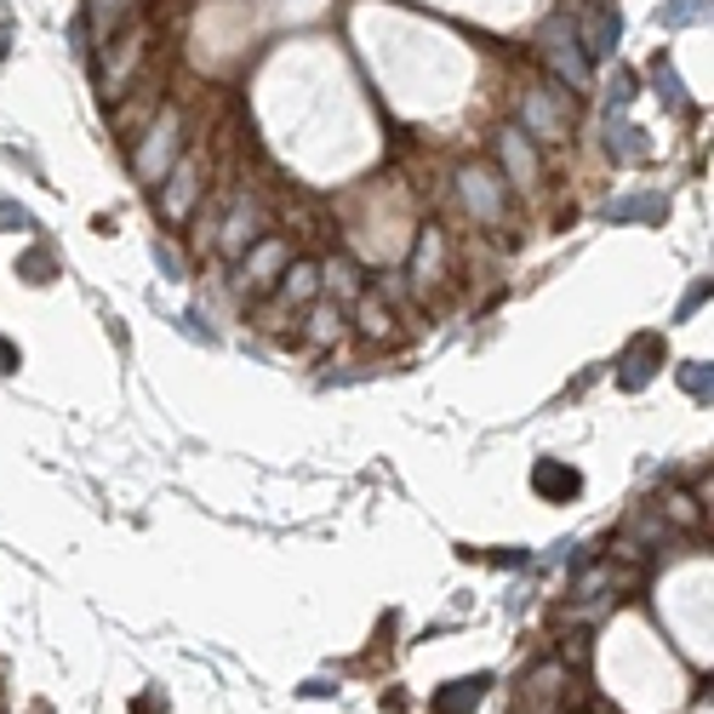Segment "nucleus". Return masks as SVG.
I'll return each instance as SVG.
<instances>
[{
  "mask_svg": "<svg viewBox=\"0 0 714 714\" xmlns=\"http://www.w3.org/2000/svg\"><path fill=\"white\" fill-rule=\"evenodd\" d=\"M538 52H543V63L554 69V81H566L572 92H589V86H595V58L583 52V40H577V30H572L566 17H554L549 30H543Z\"/></svg>",
  "mask_w": 714,
  "mask_h": 714,
  "instance_id": "f257e3e1",
  "label": "nucleus"
},
{
  "mask_svg": "<svg viewBox=\"0 0 714 714\" xmlns=\"http://www.w3.org/2000/svg\"><path fill=\"white\" fill-rule=\"evenodd\" d=\"M177 155H184V115H177V109H161V120L149 126L143 143L132 149V172L143 177V184H161Z\"/></svg>",
  "mask_w": 714,
  "mask_h": 714,
  "instance_id": "f03ea898",
  "label": "nucleus"
},
{
  "mask_svg": "<svg viewBox=\"0 0 714 714\" xmlns=\"http://www.w3.org/2000/svg\"><path fill=\"white\" fill-rule=\"evenodd\" d=\"M566 686H572L566 663H560V657H538L526 669L520 692H515V714H566Z\"/></svg>",
  "mask_w": 714,
  "mask_h": 714,
  "instance_id": "7ed1b4c3",
  "label": "nucleus"
},
{
  "mask_svg": "<svg viewBox=\"0 0 714 714\" xmlns=\"http://www.w3.org/2000/svg\"><path fill=\"white\" fill-rule=\"evenodd\" d=\"M406 280H412V292L429 303L446 280H452V235L441 223H423V235L412 246V269H406Z\"/></svg>",
  "mask_w": 714,
  "mask_h": 714,
  "instance_id": "20e7f679",
  "label": "nucleus"
},
{
  "mask_svg": "<svg viewBox=\"0 0 714 714\" xmlns=\"http://www.w3.org/2000/svg\"><path fill=\"white\" fill-rule=\"evenodd\" d=\"M161 195H155V207H161V223H189V212H195V200H200V189H207V172H200V155H189V149H184V155H177L172 161V172L161 177V184H155Z\"/></svg>",
  "mask_w": 714,
  "mask_h": 714,
  "instance_id": "39448f33",
  "label": "nucleus"
},
{
  "mask_svg": "<svg viewBox=\"0 0 714 714\" xmlns=\"http://www.w3.org/2000/svg\"><path fill=\"white\" fill-rule=\"evenodd\" d=\"M457 195H464L469 218L487 223V229H498L508 218V184L492 166H457Z\"/></svg>",
  "mask_w": 714,
  "mask_h": 714,
  "instance_id": "423d86ee",
  "label": "nucleus"
},
{
  "mask_svg": "<svg viewBox=\"0 0 714 714\" xmlns=\"http://www.w3.org/2000/svg\"><path fill=\"white\" fill-rule=\"evenodd\" d=\"M235 264H241V269H235L241 297H264V292L274 286V280H280V269L292 264V246L280 241V235H264V241H251Z\"/></svg>",
  "mask_w": 714,
  "mask_h": 714,
  "instance_id": "0eeeda50",
  "label": "nucleus"
},
{
  "mask_svg": "<svg viewBox=\"0 0 714 714\" xmlns=\"http://www.w3.org/2000/svg\"><path fill=\"white\" fill-rule=\"evenodd\" d=\"M264 229H269V207L258 195H241L235 207H229V218L218 223V251L223 258H241L251 241H264Z\"/></svg>",
  "mask_w": 714,
  "mask_h": 714,
  "instance_id": "6e6552de",
  "label": "nucleus"
},
{
  "mask_svg": "<svg viewBox=\"0 0 714 714\" xmlns=\"http://www.w3.org/2000/svg\"><path fill=\"white\" fill-rule=\"evenodd\" d=\"M554 86L543 92H526V104H520V132L531 143H566L572 138V109H554Z\"/></svg>",
  "mask_w": 714,
  "mask_h": 714,
  "instance_id": "1a4fd4ad",
  "label": "nucleus"
},
{
  "mask_svg": "<svg viewBox=\"0 0 714 714\" xmlns=\"http://www.w3.org/2000/svg\"><path fill=\"white\" fill-rule=\"evenodd\" d=\"M498 155H503L508 189H531V184H543V161H538V149H531V138L520 132V126H503V132H498Z\"/></svg>",
  "mask_w": 714,
  "mask_h": 714,
  "instance_id": "9d476101",
  "label": "nucleus"
},
{
  "mask_svg": "<svg viewBox=\"0 0 714 714\" xmlns=\"http://www.w3.org/2000/svg\"><path fill=\"white\" fill-rule=\"evenodd\" d=\"M315 297H320V264L315 258H292L286 269H280V280H274V315L309 309Z\"/></svg>",
  "mask_w": 714,
  "mask_h": 714,
  "instance_id": "9b49d317",
  "label": "nucleus"
},
{
  "mask_svg": "<svg viewBox=\"0 0 714 714\" xmlns=\"http://www.w3.org/2000/svg\"><path fill=\"white\" fill-rule=\"evenodd\" d=\"M657 366H663V338H657V331H641V338L623 349V361H618V384L634 395V389H646L657 377Z\"/></svg>",
  "mask_w": 714,
  "mask_h": 714,
  "instance_id": "f8f14e48",
  "label": "nucleus"
},
{
  "mask_svg": "<svg viewBox=\"0 0 714 714\" xmlns=\"http://www.w3.org/2000/svg\"><path fill=\"white\" fill-rule=\"evenodd\" d=\"M354 331H361L366 343H395L400 338V320L389 309V297H377V292L354 297Z\"/></svg>",
  "mask_w": 714,
  "mask_h": 714,
  "instance_id": "ddd939ff",
  "label": "nucleus"
},
{
  "mask_svg": "<svg viewBox=\"0 0 714 714\" xmlns=\"http://www.w3.org/2000/svg\"><path fill=\"white\" fill-rule=\"evenodd\" d=\"M492 675H464V680H446L435 698H429V714H475L480 698H487Z\"/></svg>",
  "mask_w": 714,
  "mask_h": 714,
  "instance_id": "4468645a",
  "label": "nucleus"
},
{
  "mask_svg": "<svg viewBox=\"0 0 714 714\" xmlns=\"http://www.w3.org/2000/svg\"><path fill=\"white\" fill-rule=\"evenodd\" d=\"M531 492L549 498V503H572L583 492V475L572 464H560V457H543V464L531 469Z\"/></svg>",
  "mask_w": 714,
  "mask_h": 714,
  "instance_id": "2eb2a0df",
  "label": "nucleus"
},
{
  "mask_svg": "<svg viewBox=\"0 0 714 714\" xmlns=\"http://www.w3.org/2000/svg\"><path fill=\"white\" fill-rule=\"evenodd\" d=\"M606 155L618 161V166H634V161L652 155V143H646L641 126H629L623 115H606Z\"/></svg>",
  "mask_w": 714,
  "mask_h": 714,
  "instance_id": "dca6fc26",
  "label": "nucleus"
},
{
  "mask_svg": "<svg viewBox=\"0 0 714 714\" xmlns=\"http://www.w3.org/2000/svg\"><path fill=\"white\" fill-rule=\"evenodd\" d=\"M320 292H331V297L354 303V297L366 292V274H361V264H354V258H338V251H331V258H320Z\"/></svg>",
  "mask_w": 714,
  "mask_h": 714,
  "instance_id": "f3484780",
  "label": "nucleus"
},
{
  "mask_svg": "<svg viewBox=\"0 0 714 714\" xmlns=\"http://www.w3.org/2000/svg\"><path fill=\"white\" fill-rule=\"evenodd\" d=\"M669 200L663 195H623V200H606V223H663Z\"/></svg>",
  "mask_w": 714,
  "mask_h": 714,
  "instance_id": "a211bd4d",
  "label": "nucleus"
},
{
  "mask_svg": "<svg viewBox=\"0 0 714 714\" xmlns=\"http://www.w3.org/2000/svg\"><path fill=\"white\" fill-rule=\"evenodd\" d=\"M618 583H634V572H611V554L606 560H589L577 577H572V600H595L606 589H618Z\"/></svg>",
  "mask_w": 714,
  "mask_h": 714,
  "instance_id": "6ab92c4d",
  "label": "nucleus"
},
{
  "mask_svg": "<svg viewBox=\"0 0 714 714\" xmlns=\"http://www.w3.org/2000/svg\"><path fill=\"white\" fill-rule=\"evenodd\" d=\"M577 40H583V52H589V58H611V46H618V12L595 7L589 23L577 30Z\"/></svg>",
  "mask_w": 714,
  "mask_h": 714,
  "instance_id": "aec40b11",
  "label": "nucleus"
},
{
  "mask_svg": "<svg viewBox=\"0 0 714 714\" xmlns=\"http://www.w3.org/2000/svg\"><path fill=\"white\" fill-rule=\"evenodd\" d=\"M349 331V320H343V309L331 303V309H309V320H303V338H309L315 349H331Z\"/></svg>",
  "mask_w": 714,
  "mask_h": 714,
  "instance_id": "412c9836",
  "label": "nucleus"
},
{
  "mask_svg": "<svg viewBox=\"0 0 714 714\" xmlns=\"http://www.w3.org/2000/svg\"><path fill=\"white\" fill-rule=\"evenodd\" d=\"M652 81H657V92H663V104H669L675 115H686V86H680V74H675L669 58H652Z\"/></svg>",
  "mask_w": 714,
  "mask_h": 714,
  "instance_id": "4be33fe9",
  "label": "nucleus"
},
{
  "mask_svg": "<svg viewBox=\"0 0 714 714\" xmlns=\"http://www.w3.org/2000/svg\"><path fill=\"white\" fill-rule=\"evenodd\" d=\"M126 17H132V0H92V35L109 40Z\"/></svg>",
  "mask_w": 714,
  "mask_h": 714,
  "instance_id": "5701e85b",
  "label": "nucleus"
},
{
  "mask_svg": "<svg viewBox=\"0 0 714 714\" xmlns=\"http://www.w3.org/2000/svg\"><path fill=\"white\" fill-rule=\"evenodd\" d=\"M663 515H669L675 526H686V531H698V526L709 520V508H698V498H686V492H675L669 503H663Z\"/></svg>",
  "mask_w": 714,
  "mask_h": 714,
  "instance_id": "b1692460",
  "label": "nucleus"
},
{
  "mask_svg": "<svg viewBox=\"0 0 714 714\" xmlns=\"http://www.w3.org/2000/svg\"><path fill=\"white\" fill-rule=\"evenodd\" d=\"M680 389L692 395V400H709V395H714V372H709V361H686V366H680Z\"/></svg>",
  "mask_w": 714,
  "mask_h": 714,
  "instance_id": "393cba45",
  "label": "nucleus"
},
{
  "mask_svg": "<svg viewBox=\"0 0 714 714\" xmlns=\"http://www.w3.org/2000/svg\"><path fill=\"white\" fill-rule=\"evenodd\" d=\"M17 274L30 280V286H46V280H52V258H46V251H30V258L17 264Z\"/></svg>",
  "mask_w": 714,
  "mask_h": 714,
  "instance_id": "a878e982",
  "label": "nucleus"
},
{
  "mask_svg": "<svg viewBox=\"0 0 714 714\" xmlns=\"http://www.w3.org/2000/svg\"><path fill=\"white\" fill-rule=\"evenodd\" d=\"M629 104H634V74L618 69V74H611V115H623Z\"/></svg>",
  "mask_w": 714,
  "mask_h": 714,
  "instance_id": "bb28decb",
  "label": "nucleus"
},
{
  "mask_svg": "<svg viewBox=\"0 0 714 714\" xmlns=\"http://www.w3.org/2000/svg\"><path fill=\"white\" fill-rule=\"evenodd\" d=\"M560 663H566V669H583V663H589V634H566V646H560Z\"/></svg>",
  "mask_w": 714,
  "mask_h": 714,
  "instance_id": "cd10ccee",
  "label": "nucleus"
},
{
  "mask_svg": "<svg viewBox=\"0 0 714 714\" xmlns=\"http://www.w3.org/2000/svg\"><path fill=\"white\" fill-rule=\"evenodd\" d=\"M703 12H709V0H675V7L663 12V23H675V30H680V23H692V17H703Z\"/></svg>",
  "mask_w": 714,
  "mask_h": 714,
  "instance_id": "c85d7f7f",
  "label": "nucleus"
},
{
  "mask_svg": "<svg viewBox=\"0 0 714 714\" xmlns=\"http://www.w3.org/2000/svg\"><path fill=\"white\" fill-rule=\"evenodd\" d=\"M0 229H17V235H23V229H35V218L23 212L17 200H0Z\"/></svg>",
  "mask_w": 714,
  "mask_h": 714,
  "instance_id": "c756f323",
  "label": "nucleus"
},
{
  "mask_svg": "<svg viewBox=\"0 0 714 714\" xmlns=\"http://www.w3.org/2000/svg\"><path fill=\"white\" fill-rule=\"evenodd\" d=\"M155 264L166 269V280H184V258H177V251H172L166 241H155Z\"/></svg>",
  "mask_w": 714,
  "mask_h": 714,
  "instance_id": "7c9ffc66",
  "label": "nucleus"
},
{
  "mask_svg": "<svg viewBox=\"0 0 714 714\" xmlns=\"http://www.w3.org/2000/svg\"><path fill=\"white\" fill-rule=\"evenodd\" d=\"M17 366H23L17 343H12V338H0V377H7V372H17Z\"/></svg>",
  "mask_w": 714,
  "mask_h": 714,
  "instance_id": "2f4dec72",
  "label": "nucleus"
},
{
  "mask_svg": "<svg viewBox=\"0 0 714 714\" xmlns=\"http://www.w3.org/2000/svg\"><path fill=\"white\" fill-rule=\"evenodd\" d=\"M698 303H709V280H698V286H692V292H686V303H680V320H686V315H692V309H698Z\"/></svg>",
  "mask_w": 714,
  "mask_h": 714,
  "instance_id": "473e14b6",
  "label": "nucleus"
},
{
  "mask_svg": "<svg viewBox=\"0 0 714 714\" xmlns=\"http://www.w3.org/2000/svg\"><path fill=\"white\" fill-rule=\"evenodd\" d=\"M7 52H12V23H0V63H7Z\"/></svg>",
  "mask_w": 714,
  "mask_h": 714,
  "instance_id": "72a5a7b5",
  "label": "nucleus"
}]
</instances>
